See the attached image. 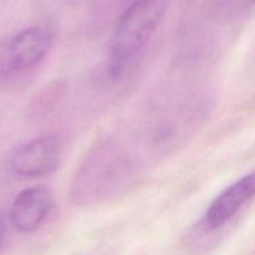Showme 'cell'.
Wrapping results in <instances>:
<instances>
[{"mask_svg": "<svg viewBox=\"0 0 255 255\" xmlns=\"http://www.w3.org/2000/svg\"><path fill=\"white\" fill-rule=\"evenodd\" d=\"M167 9V0H134L120 16L110 49L109 72L117 77L156 31Z\"/></svg>", "mask_w": 255, "mask_h": 255, "instance_id": "6da1fadb", "label": "cell"}, {"mask_svg": "<svg viewBox=\"0 0 255 255\" xmlns=\"http://www.w3.org/2000/svg\"><path fill=\"white\" fill-rule=\"evenodd\" d=\"M62 146L57 137L45 136L24 144L10 158V168L16 176L35 178L51 174L61 161Z\"/></svg>", "mask_w": 255, "mask_h": 255, "instance_id": "7a4b0ae2", "label": "cell"}, {"mask_svg": "<svg viewBox=\"0 0 255 255\" xmlns=\"http://www.w3.org/2000/svg\"><path fill=\"white\" fill-rule=\"evenodd\" d=\"M52 36L44 27L32 26L15 35L5 50L4 70L24 72L36 66L49 52Z\"/></svg>", "mask_w": 255, "mask_h": 255, "instance_id": "3957f363", "label": "cell"}, {"mask_svg": "<svg viewBox=\"0 0 255 255\" xmlns=\"http://www.w3.org/2000/svg\"><path fill=\"white\" fill-rule=\"evenodd\" d=\"M253 197H255V172L242 177L214 198L206 212L204 224L208 229L221 228Z\"/></svg>", "mask_w": 255, "mask_h": 255, "instance_id": "277c9868", "label": "cell"}, {"mask_svg": "<svg viewBox=\"0 0 255 255\" xmlns=\"http://www.w3.org/2000/svg\"><path fill=\"white\" fill-rule=\"evenodd\" d=\"M52 208L51 192L44 186L20 192L10 208V221L22 233L34 232L45 222Z\"/></svg>", "mask_w": 255, "mask_h": 255, "instance_id": "5b68a950", "label": "cell"}, {"mask_svg": "<svg viewBox=\"0 0 255 255\" xmlns=\"http://www.w3.org/2000/svg\"><path fill=\"white\" fill-rule=\"evenodd\" d=\"M255 0H212V6L219 12L234 14L254 6Z\"/></svg>", "mask_w": 255, "mask_h": 255, "instance_id": "8992f818", "label": "cell"}, {"mask_svg": "<svg viewBox=\"0 0 255 255\" xmlns=\"http://www.w3.org/2000/svg\"><path fill=\"white\" fill-rule=\"evenodd\" d=\"M1 242H2V223H1V219H0V247H1Z\"/></svg>", "mask_w": 255, "mask_h": 255, "instance_id": "52a82bcc", "label": "cell"}]
</instances>
